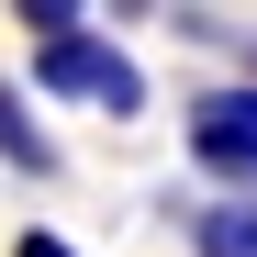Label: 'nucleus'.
<instances>
[{"label":"nucleus","instance_id":"nucleus-4","mask_svg":"<svg viewBox=\"0 0 257 257\" xmlns=\"http://www.w3.org/2000/svg\"><path fill=\"white\" fill-rule=\"evenodd\" d=\"M190 246L201 257H257V201H212L201 224H190Z\"/></svg>","mask_w":257,"mask_h":257},{"label":"nucleus","instance_id":"nucleus-3","mask_svg":"<svg viewBox=\"0 0 257 257\" xmlns=\"http://www.w3.org/2000/svg\"><path fill=\"white\" fill-rule=\"evenodd\" d=\"M0 157H12L23 179H45V168H56V146H45V123L23 112V90H12V78H0Z\"/></svg>","mask_w":257,"mask_h":257},{"label":"nucleus","instance_id":"nucleus-5","mask_svg":"<svg viewBox=\"0 0 257 257\" xmlns=\"http://www.w3.org/2000/svg\"><path fill=\"white\" fill-rule=\"evenodd\" d=\"M12 257H78V246H67V235H23Z\"/></svg>","mask_w":257,"mask_h":257},{"label":"nucleus","instance_id":"nucleus-1","mask_svg":"<svg viewBox=\"0 0 257 257\" xmlns=\"http://www.w3.org/2000/svg\"><path fill=\"white\" fill-rule=\"evenodd\" d=\"M34 90L90 101V112H123V123L146 112V78H135V56H112L101 34H56V45H34Z\"/></svg>","mask_w":257,"mask_h":257},{"label":"nucleus","instance_id":"nucleus-2","mask_svg":"<svg viewBox=\"0 0 257 257\" xmlns=\"http://www.w3.org/2000/svg\"><path fill=\"white\" fill-rule=\"evenodd\" d=\"M190 157L212 179H257V90H201L190 101Z\"/></svg>","mask_w":257,"mask_h":257}]
</instances>
